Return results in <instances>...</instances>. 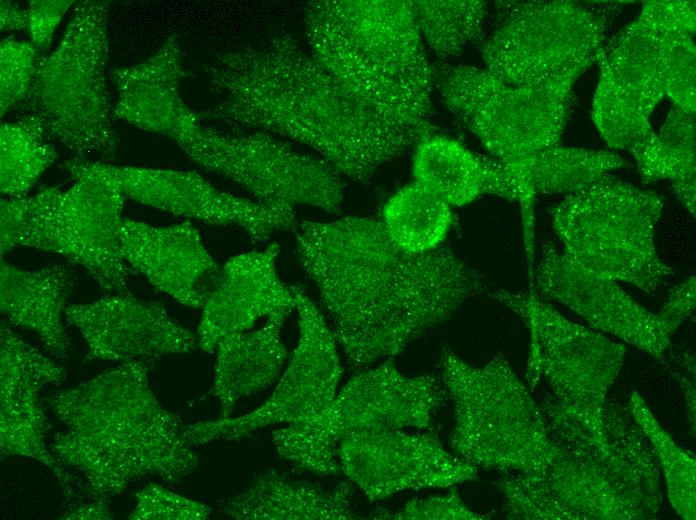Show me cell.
<instances>
[{
	"label": "cell",
	"mask_w": 696,
	"mask_h": 520,
	"mask_svg": "<svg viewBox=\"0 0 696 520\" xmlns=\"http://www.w3.org/2000/svg\"><path fill=\"white\" fill-rule=\"evenodd\" d=\"M292 231L300 264L355 369L398 356L486 290L482 276L454 251L408 252L381 218L302 220Z\"/></svg>",
	"instance_id": "cell-1"
},
{
	"label": "cell",
	"mask_w": 696,
	"mask_h": 520,
	"mask_svg": "<svg viewBox=\"0 0 696 520\" xmlns=\"http://www.w3.org/2000/svg\"><path fill=\"white\" fill-rule=\"evenodd\" d=\"M205 70L218 102L203 118L299 143L360 184L423 135L362 103L285 30L239 43Z\"/></svg>",
	"instance_id": "cell-2"
},
{
	"label": "cell",
	"mask_w": 696,
	"mask_h": 520,
	"mask_svg": "<svg viewBox=\"0 0 696 520\" xmlns=\"http://www.w3.org/2000/svg\"><path fill=\"white\" fill-rule=\"evenodd\" d=\"M154 363L122 362L45 398L64 427L50 451L82 476L93 500H107L149 476L176 483L198 465L181 418L150 387Z\"/></svg>",
	"instance_id": "cell-3"
},
{
	"label": "cell",
	"mask_w": 696,
	"mask_h": 520,
	"mask_svg": "<svg viewBox=\"0 0 696 520\" xmlns=\"http://www.w3.org/2000/svg\"><path fill=\"white\" fill-rule=\"evenodd\" d=\"M312 56L352 95L383 117L425 134L434 65L411 0H316L303 11Z\"/></svg>",
	"instance_id": "cell-4"
},
{
	"label": "cell",
	"mask_w": 696,
	"mask_h": 520,
	"mask_svg": "<svg viewBox=\"0 0 696 520\" xmlns=\"http://www.w3.org/2000/svg\"><path fill=\"white\" fill-rule=\"evenodd\" d=\"M440 378L453 404L450 447L463 461L541 477L564 454L540 404L501 353L477 367L443 345Z\"/></svg>",
	"instance_id": "cell-5"
},
{
	"label": "cell",
	"mask_w": 696,
	"mask_h": 520,
	"mask_svg": "<svg viewBox=\"0 0 696 520\" xmlns=\"http://www.w3.org/2000/svg\"><path fill=\"white\" fill-rule=\"evenodd\" d=\"M491 296L517 314L529 330L526 380L530 389L542 383L548 387V397L540 404L545 416L610 446L606 396L621 370L626 347L565 318L533 290L497 289Z\"/></svg>",
	"instance_id": "cell-6"
},
{
	"label": "cell",
	"mask_w": 696,
	"mask_h": 520,
	"mask_svg": "<svg viewBox=\"0 0 696 520\" xmlns=\"http://www.w3.org/2000/svg\"><path fill=\"white\" fill-rule=\"evenodd\" d=\"M108 8L103 0L76 3L59 44L41 59L24 105L77 156L107 163L119 145L107 82Z\"/></svg>",
	"instance_id": "cell-7"
},
{
	"label": "cell",
	"mask_w": 696,
	"mask_h": 520,
	"mask_svg": "<svg viewBox=\"0 0 696 520\" xmlns=\"http://www.w3.org/2000/svg\"><path fill=\"white\" fill-rule=\"evenodd\" d=\"M664 198L607 174L552 211L563 254L593 275L654 292L673 274L657 252Z\"/></svg>",
	"instance_id": "cell-8"
},
{
	"label": "cell",
	"mask_w": 696,
	"mask_h": 520,
	"mask_svg": "<svg viewBox=\"0 0 696 520\" xmlns=\"http://www.w3.org/2000/svg\"><path fill=\"white\" fill-rule=\"evenodd\" d=\"M63 167L74 184L30 196L19 246L58 254L84 268L109 293H129L120 248L126 196L107 162L76 156Z\"/></svg>",
	"instance_id": "cell-9"
},
{
	"label": "cell",
	"mask_w": 696,
	"mask_h": 520,
	"mask_svg": "<svg viewBox=\"0 0 696 520\" xmlns=\"http://www.w3.org/2000/svg\"><path fill=\"white\" fill-rule=\"evenodd\" d=\"M576 79L513 86L485 68L434 65V87L446 108L490 156L507 164L559 145Z\"/></svg>",
	"instance_id": "cell-10"
},
{
	"label": "cell",
	"mask_w": 696,
	"mask_h": 520,
	"mask_svg": "<svg viewBox=\"0 0 696 520\" xmlns=\"http://www.w3.org/2000/svg\"><path fill=\"white\" fill-rule=\"evenodd\" d=\"M176 145L199 167L236 183L261 205L288 211L306 206L329 214L341 210V174L317 154L270 133H223L200 125Z\"/></svg>",
	"instance_id": "cell-11"
},
{
	"label": "cell",
	"mask_w": 696,
	"mask_h": 520,
	"mask_svg": "<svg viewBox=\"0 0 696 520\" xmlns=\"http://www.w3.org/2000/svg\"><path fill=\"white\" fill-rule=\"evenodd\" d=\"M500 4L499 24L483 43L485 69L513 86L579 77L598 61L605 17L567 0Z\"/></svg>",
	"instance_id": "cell-12"
},
{
	"label": "cell",
	"mask_w": 696,
	"mask_h": 520,
	"mask_svg": "<svg viewBox=\"0 0 696 520\" xmlns=\"http://www.w3.org/2000/svg\"><path fill=\"white\" fill-rule=\"evenodd\" d=\"M509 519H643L661 501L631 461L565 449L541 477L506 474L496 483Z\"/></svg>",
	"instance_id": "cell-13"
},
{
	"label": "cell",
	"mask_w": 696,
	"mask_h": 520,
	"mask_svg": "<svg viewBox=\"0 0 696 520\" xmlns=\"http://www.w3.org/2000/svg\"><path fill=\"white\" fill-rule=\"evenodd\" d=\"M292 290L299 336L274 391L260 407L242 416L184 426V436L193 447L239 440L267 426L304 421L333 402L343 373L337 341L305 291L299 286Z\"/></svg>",
	"instance_id": "cell-14"
},
{
	"label": "cell",
	"mask_w": 696,
	"mask_h": 520,
	"mask_svg": "<svg viewBox=\"0 0 696 520\" xmlns=\"http://www.w3.org/2000/svg\"><path fill=\"white\" fill-rule=\"evenodd\" d=\"M446 397L435 378L406 376L388 359L354 375L322 413L293 423V432L305 449L330 460L341 439L357 431L433 429Z\"/></svg>",
	"instance_id": "cell-15"
},
{
	"label": "cell",
	"mask_w": 696,
	"mask_h": 520,
	"mask_svg": "<svg viewBox=\"0 0 696 520\" xmlns=\"http://www.w3.org/2000/svg\"><path fill=\"white\" fill-rule=\"evenodd\" d=\"M341 473L371 502L409 489L447 488L473 480L477 468L449 452L433 429L375 428L341 439Z\"/></svg>",
	"instance_id": "cell-16"
},
{
	"label": "cell",
	"mask_w": 696,
	"mask_h": 520,
	"mask_svg": "<svg viewBox=\"0 0 696 520\" xmlns=\"http://www.w3.org/2000/svg\"><path fill=\"white\" fill-rule=\"evenodd\" d=\"M592 105L601 137L628 150L654 133L650 115L666 95L658 32L638 18L604 47Z\"/></svg>",
	"instance_id": "cell-17"
},
{
	"label": "cell",
	"mask_w": 696,
	"mask_h": 520,
	"mask_svg": "<svg viewBox=\"0 0 696 520\" xmlns=\"http://www.w3.org/2000/svg\"><path fill=\"white\" fill-rule=\"evenodd\" d=\"M537 295L555 299L599 332L609 333L662 359L679 327L628 295L616 281L584 271L551 242L542 245Z\"/></svg>",
	"instance_id": "cell-18"
},
{
	"label": "cell",
	"mask_w": 696,
	"mask_h": 520,
	"mask_svg": "<svg viewBox=\"0 0 696 520\" xmlns=\"http://www.w3.org/2000/svg\"><path fill=\"white\" fill-rule=\"evenodd\" d=\"M124 195L140 204L209 225L236 226L254 242L293 230L295 211L221 191L199 173L110 164Z\"/></svg>",
	"instance_id": "cell-19"
},
{
	"label": "cell",
	"mask_w": 696,
	"mask_h": 520,
	"mask_svg": "<svg viewBox=\"0 0 696 520\" xmlns=\"http://www.w3.org/2000/svg\"><path fill=\"white\" fill-rule=\"evenodd\" d=\"M66 371L16 334L6 321L0 328V453L24 456L47 466L58 479L67 500L76 496L73 475L47 447V419L40 392L59 385Z\"/></svg>",
	"instance_id": "cell-20"
},
{
	"label": "cell",
	"mask_w": 696,
	"mask_h": 520,
	"mask_svg": "<svg viewBox=\"0 0 696 520\" xmlns=\"http://www.w3.org/2000/svg\"><path fill=\"white\" fill-rule=\"evenodd\" d=\"M65 318L85 341V361H156L198 347L196 335L171 317L164 305L130 293L68 304Z\"/></svg>",
	"instance_id": "cell-21"
},
{
	"label": "cell",
	"mask_w": 696,
	"mask_h": 520,
	"mask_svg": "<svg viewBox=\"0 0 696 520\" xmlns=\"http://www.w3.org/2000/svg\"><path fill=\"white\" fill-rule=\"evenodd\" d=\"M278 243L239 253L220 268L217 281L202 307L197 345L215 352L225 336L249 330L259 321L295 310L292 286L280 278Z\"/></svg>",
	"instance_id": "cell-22"
},
{
	"label": "cell",
	"mask_w": 696,
	"mask_h": 520,
	"mask_svg": "<svg viewBox=\"0 0 696 520\" xmlns=\"http://www.w3.org/2000/svg\"><path fill=\"white\" fill-rule=\"evenodd\" d=\"M119 238L130 268L184 306L202 309L221 267L190 221L153 226L124 218Z\"/></svg>",
	"instance_id": "cell-23"
},
{
	"label": "cell",
	"mask_w": 696,
	"mask_h": 520,
	"mask_svg": "<svg viewBox=\"0 0 696 520\" xmlns=\"http://www.w3.org/2000/svg\"><path fill=\"white\" fill-rule=\"evenodd\" d=\"M183 54L176 35L169 36L148 59L115 67L114 118L177 143L200 125L202 115L185 102Z\"/></svg>",
	"instance_id": "cell-24"
},
{
	"label": "cell",
	"mask_w": 696,
	"mask_h": 520,
	"mask_svg": "<svg viewBox=\"0 0 696 520\" xmlns=\"http://www.w3.org/2000/svg\"><path fill=\"white\" fill-rule=\"evenodd\" d=\"M412 172L451 207L467 205L482 195L519 199L508 166L492 156L473 152L453 138L429 132L415 144Z\"/></svg>",
	"instance_id": "cell-25"
},
{
	"label": "cell",
	"mask_w": 696,
	"mask_h": 520,
	"mask_svg": "<svg viewBox=\"0 0 696 520\" xmlns=\"http://www.w3.org/2000/svg\"><path fill=\"white\" fill-rule=\"evenodd\" d=\"M76 285L67 265L23 269L4 259L0 263V310L16 326L34 333L55 358L69 357L71 342L63 316Z\"/></svg>",
	"instance_id": "cell-26"
},
{
	"label": "cell",
	"mask_w": 696,
	"mask_h": 520,
	"mask_svg": "<svg viewBox=\"0 0 696 520\" xmlns=\"http://www.w3.org/2000/svg\"><path fill=\"white\" fill-rule=\"evenodd\" d=\"M353 488L348 480L325 488L271 469L226 500L222 511L237 520L354 519Z\"/></svg>",
	"instance_id": "cell-27"
},
{
	"label": "cell",
	"mask_w": 696,
	"mask_h": 520,
	"mask_svg": "<svg viewBox=\"0 0 696 520\" xmlns=\"http://www.w3.org/2000/svg\"><path fill=\"white\" fill-rule=\"evenodd\" d=\"M288 315L277 314L262 325L232 333L217 344L212 392L219 418H229L236 403L271 386L282 374L289 353L282 339Z\"/></svg>",
	"instance_id": "cell-28"
},
{
	"label": "cell",
	"mask_w": 696,
	"mask_h": 520,
	"mask_svg": "<svg viewBox=\"0 0 696 520\" xmlns=\"http://www.w3.org/2000/svg\"><path fill=\"white\" fill-rule=\"evenodd\" d=\"M506 165L519 190L524 243L530 244L534 241L533 201L537 194L568 195L629 164L611 151L555 145Z\"/></svg>",
	"instance_id": "cell-29"
},
{
	"label": "cell",
	"mask_w": 696,
	"mask_h": 520,
	"mask_svg": "<svg viewBox=\"0 0 696 520\" xmlns=\"http://www.w3.org/2000/svg\"><path fill=\"white\" fill-rule=\"evenodd\" d=\"M695 113L673 105L659 133L636 144L634 156L644 183L668 180L680 203L695 216Z\"/></svg>",
	"instance_id": "cell-30"
},
{
	"label": "cell",
	"mask_w": 696,
	"mask_h": 520,
	"mask_svg": "<svg viewBox=\"0 0 696 520\" xmlns=\"http://www.w3.org/2000/svg\"><path fill=\"white\" fill-rule=\"evenodd\" d=\"M380 218L392 240L411 253L442 246L453 221L451 206L417 181L396 191Z\"/></svg>",
	"instance_id": "cell-31"
},
{
	"label": "cell",
	"mask_w": 696,
	"mask_h": 520,
	"mask_svg": "<svg viewBox=\"0 0 696 520\" xmlns=\"http://www.w3.org/2000/svg\"><path fill=\"white\" fill-rule=\"evenodd\" d=\"M42 122L26 113L0 127V190L9 198L28 196L55 161L57 152Z\"/></svg>",
	"instance_id": "cell-32"
},
{
	"label": "cell",
	"mask_w": 696,
	"mask_h": 520,
	"mask_svg": "<svg viewBox=\"0 0 696 520\" xmlns=\"http://www.w3.org/2000/svg\"><path fill=\"white\" fill-rule=\"evenodd\" d=\"M416 24L425 47L438 58L460 55L483 34L487 4L481 0H414Z\"/></svg>",
	"instance_id": "cell-33"
},
{
	"label": "cell",
	"mask_w": 696,
	"mask_h": 520,
	"mask_svg": "<svg viewBox=\"0 0 696 520\" xmlns=\"http://www.w3.org/2000/svg\"><path fill=\"white\" fill-rule=\"evenodd\" d=\"M628 410L633 421L650 443L659 461L667 486L668 499L684 519L696 516V460L661 427L643 398L632 392Z\"/></svg>",
	"instance_id": "cell-34"
},
{
	"label": "cell",
	"mask_w": 696,
	"mask_h": 520,
	"mask_svg": "<svg viewBox=\"0 0 696 520\" xmlns=\"http://www.w3.org/2000/svg\"><path fill=\"white\" fill-rule=\"evenodd\" d=\"M658 38L666 95L674 105L695 113L696 48L693 35L658 32Z\"/></svg>",
	"instance_id": "cell-35"
},
{
	"label": "cell",
	"mask_w": 696,
	"mask_h": 520,
	"mask_svg": "<svg viewBox=\"0 0 696 520\" xmlns=\"http://www.w3.org/2000/svg\"><path fill=\"white\" fill-rule=\"evenodd\" d=\"M40 51L29 41L5 38L0 44L1 117L27 102L41 62Z\"/></svg>",
	"instance_id": "cell-36"
},
{
	"label": "cell",
	"mask_w": 696,
	"mask_h": 520,
	"mask_svg": "<svg viewBox=\"0 0 696 520\" xmlns=\"http://www.w3.org/2000/svg\"><path fill=\"white\" fill-rule=\"evenodd\" d=\"M137 503L129 514L133 520H204L211 513L208 505L150 483L136 495Z\"/></svg>",
	"instance_id": "cell-37"
},
{
	"label": "cell",
	"mask_w": 696,
	"mask_h": 520,
	"mask_svg": "<svg viewBox=\"0 0 696 520\" xmlns=\"http://www.w3.org/2000/svg\"><path fill=\"white\" fill-rule=\"evenodd\" d=\"M374 519H484V515L472 511L459 493L452 489L446 494L415 498L397 511L379 510L370 515Z\"/></svg>",
	"instance_id": "cell-38"
},
{
	"label": "cell",
	"mask_w": 696,
	"mask_h": 520,
	"mask_svg": "<svg viewBox=\"0 0 696 520\" xmlns=\"http://www.w3.org/2000/svg\"><path fill=\"white\" fill-rule=\"evenodd\" d=\"M638 19L658 32L695 33V1H645Z\"/></svg>",
	"instance_id": "cell-39"
},
{
	"label": "cell",
	"mask_w": 696,
	"mask_h": 520,
	"mask_svg": "<svg viewBox=\"0 0 696 520\" xmlns=\"http://www.w3.org/2000/svg\"><path fill=\"white\" fill-rule=\"evenodd\" d=\"M75 3L71 0H32L28 5V33L30 42L40 51L50 47L54 32L67 10Z\"/></svg>",
	"instance_id": "cell-40"
},
{
	"label": "cell",
	"mask_w": 696,
	"mask_h": 520,
	"mask_svg": "<svg viewBox=\"0 0 696 520\" xmlns=\"http://www.w3.org/2000/svg\"><path fill=\"white\" fill-rule=\"evenodd\" d=\"M30 196L1 198L0 201V248L5 255L19 246L20 235L29 207Z\"/></svg>",
	"instance_id": "cell-41"
},
{
	"label": "cell",
	"mask_w": 696,
	"mask_h": 520,
	"mask_svg": "<svg viewBox=\"0 0 696 520\" xmlns=\"http://www.w3.org/2000/svg\"><path fill=\"white\" fill-rule=\"evenodd\" d=\"M696 278L690 276L675 286L669 293L662 309L658 312L663 318L680 325L695 311Z\"/></svg>",
	"instance_id": "cell-42"
},
{
	"label": "cell",
	"mask_w": 696,
	"mask_h": 520,
	"mask_svg": "<svg viewBox=\"0 0 696 520\" xmlns=\"http://www.w3.org/2000/svg\"><path fill=\"white\" fill-rule=\"evenodd\" d=\"M28 28V12L18 4L2 0L0 2V29L2 32L21 31Z\"/></svg>",
	"instance_id": "cell-43"
},
{
	"label": "cell",
	"mask_w": 696,
	"mask_h": 520,
	"mask_svg": "<svg viewBox=\"0 0 696 520\" xmlns=\"http://www.w3.org/2000/svg\"><path fill=\"white\" fill-rule=\"evenodd\" d=\"M60 519H113V515L106 503V500L96 499L90 503L70 508L69 511L60 516Z\"/></svg>",
	"instance_id": "cell-44"
}]
</instances>
